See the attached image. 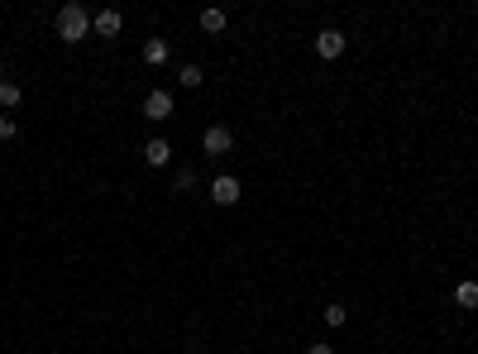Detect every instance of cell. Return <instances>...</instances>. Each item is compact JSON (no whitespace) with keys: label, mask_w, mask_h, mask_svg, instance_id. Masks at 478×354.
Masks as SVG:
<instances>
[{"label":"cell","mask_w":478,"mask_h":354,"mask_svg":"<svg viewBox=\"0 0 478 354\" xmlns=\"http://www.w3.org/2000/svg\"><path fill=\"white\" fill-rule=\"evenodd\" d=\"M53 29H58V39H63V44H81V39L91 34V15H86V5L67 0L63 10L53 15Z\"/></svg>","instance_id":"1"},{"label":"cell","mask_w":478,"mask_h":354,"mask_svg":"<svg viewBox=\"0 0 478 354\" xmlns=\"http://www.w3.org/2000/svg\"><path fill=\"white\" fill-rule=\"evenodd\" d=\"M230 148H235V129L230 125H210L206 134H201V153H206V158H225Z\"/></svg>","instance_id":"2"},{"label":"cell","mask_w":478,"mask_h":354,"mask_svg":"<svg viewBox=\"0 0 478 354\" xmlns=\"http://www.w3.org/2000/svg\"><path fill=\"white\" fill-rule=\"evenodd\" d=\"M173 111H177V101H173V91H163V86H153L148 96H143V120H173Z\"/></svg>","instance_id":"3"},{"label":"cell","mask_w":478,"mask_h":354,"mask_svg":"<svg viewBox=\"0 0 478 354\" xmlns=\"http://www.w3.org/2000/svg\"><path fill=\"white\" fill-rule=\"evenodd\" d=\"M345 49H350V44H345V34H340V29H320L316 34V58H320V63L345 58Z\"/></svg>","instance_id":"4"},{"label":"cell","mask_w":478,"mask_h":354,"mask_svg":"<svg viewBox=\"0 0 478 354\" xmlns=\"http://www.w3.org/2000/svg\"><path fill=\"white\" fill-rule=\"evenodd\" d=\"M239 192H244V187H239L235 173H220L210 182V201H215V206H239Z\"/></svg>","instance_id":"5"},{"label":"cell","mask_w":478,"mask_h":354,"mask_svg":"<svg viewBox=\"0 0 478 354\" xmlns=\"http://www.w3.org/2000/svg\"><path fill=\"white\" fill-rule=\"evenodd\" d=\"M91 29L101 34V39H120V29H125V15H120V10H101V15H91Z\"/></svg>","instance_id":"6"},{"label":"cell","mask_w":478,"mask_h":354,"mask_svg":"<svg viewBox=\"0 0 478 354\" xmlns=\"http://www.w3.org/2000/svg\"><path fill=\"white\" fill-rule=\"evenodd\" d=\"M143 163H148V168H168V163H173V144H168V139H148V144H143Z\"/></svg>","instance_id":"7"},{"label":"cell","mask_w":478,"mask_h":354,"mask_svg":"<svg viewBox=\"0 0 478 354\" xmlns=\"http://www.w3.org/2000/svg\"><path fill=\"white\" fill-rule=\"evenodd\" d=\"M168 58H173L168 39H148V44H143V63H148V67H163Z\"/></svg>","instance_id":"8"},{"label":"cell","mask_w":478,"mask_h":354,"mask_svg":"<svg viewBox=\"0 0 478 354\" xmlns=\"http://www.w3.org/2000/svg\"><path fill=\"white\" fill-rule=\"evenodd\" d=\"M454 306H464V311H474L478 306V283L474 278H464L459 288H454Z\"/></svg>","instance_id":"9"},{"label":"cell","mask_w":478,"mask_h":354,"mask_svg":"<svg viewBox=\"0 0 478 354\" xmlns=\"http://www.w3.org/2000/svg\"><path fill=\"white\" fill-rule=\"evenodd\" d=\"M19 101H24V86H19V81H10V77H5V81H0V106H5V111H15Z\"/></svg>","instance_id":"10"},{"label":"cell","mask_w":478,"mask_h":354,"mask_svg":"<svg viewBox=\"0 0 478 354\" xmlns=\"http://www.w3.org/2000/svg\"><path fill=\"white\" fill-rule=\"evenodd\" d=\"M201 29H206V34H220L225 29V10H220V5H206V10H201Z\"/></svg>","instance_id":"11"},{"label":"cell","mask_w":478,"mask_h":354,"mask_svg":"<svg viewBox=\"0 0 478 354\" xmlns=\"http://www.w3.org/2000/svg\"><path fill=\"white\" fill-rule=\"evenodd\" d=\"M177 81H182V86H201V81H206V72H201V63H187L182 72H177Z\"/></svg>","instance_id":"12"},{"label":"cell","mask_w":478,"mask_h":354,"mask_svg":"<svg viewBox=\"0 0 478 354\" xmlns=\"http://www.w3.org/2000/svg\"><path fill=\"white\" fill-rule=\"evenodd\" d=\"M191 187H196V168H182L173 177V192H191Z\"/></svg>","instance_id":"13"},{"label":"cell","mask_w":478,"mask_h":354,"mask_svg":"<svg viewBox=\"0 0 478 354\" xmlns=\"http://www.w3.org/2000/svg\"><path fill=\"white\" fill-rule=\"evenodd\" d=\"M345 321H350V311H345L340 302H330V306H325V325H345Z\"/></svg>","instance_id":"14"},{"label":"cell","mask_w":478,"mask_h":354,"mask_svg":"<svg viewBox=\"0 0 478 354\" xmlns=\"http://www.w3.org/2000/svg\"><path fill=\"white\" fill-rule=\"evenodd\" d=\"M19 134V120L15 115H0V139H15Z\"/></svg>","instance_id":"15"},{"label":"cell","mask_w":478,"mask_h":354,"mask_svg":"<svg viewBox=\"0 0 478 354\" xmlns=\"http://www.w3.org/2000/svg\"><path fill=\"white\" fill-rule=\"evenodd\" d=\"M306 354H335L330 345H306Z\"/></svg>","instance_id":"16"},{"label":"cell","mask_w":478,"mask_h":354,"mask_svg":"<svg viewBox=\"0 0 478 354\" xmlns=\"http://www.w3.org/2000/svg\"><path fill=\"white\" fill-rule=\"evenodd\" d=\"M0 81H5V63H0Z\"/></svg>","instance_id":"17"}]
</instances>
